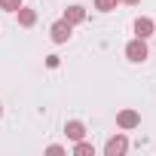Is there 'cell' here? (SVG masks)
<instances>
[{
	"mask_svg": "<svg viewBox=\"0 0 156 156\" xmlns=\"http://www.w3.org/2000/svg\"><path fill=\"white\" fill-rule=\"evenodd\" d=\"M64 135H67V141H83V138H86V126H83L80 119H70V122L64 126Z\"/></svg>",
	"mask_w": 156,
	"mask_h": 156,
	"instance_id": "obj_6",
	"label": "cell"
},
{
	"mask_svg": "<svg viewBox=\"0 0 156 156\" xmlns=\"http://www.w3.org/2000/svg\"><path fill=\"white\" fill-rule=\"evenodd\" d=\"M119 3H129V6H138V3H141V0H119Z\"/></svg>",
	"mask_w": 156,
	"mask_h": 156,
	"instance_id": "obj_14",
	"label": "cell"
},
{
	"mask_svg": "<svg viewBox=\"0 0 156 156\" xmlns=\"http://www.w3.org/2000/svg\"><path fill=\"white\" fill-rule=\"evenodd\" d=\"M153 34H156V22H153V19H147V16L135 19V37L147 40V37H153Z\"/></svg>",
	"mask_w": 156,
	"mask_h": 156,
	"instance_id": "obj_5",
	"label": "cell"
},
{
	"mask_svg": "<svg viewBox=\"0 0 156 156\" xmlns=\"http://www.w3.org/2000/svg\"><path fill=\"white\" fill-rule=\"evenodd\" d=\"M46 150H49V153H64V147H61V144H49Z\"/></svg>",
	"mask_w": 156,
	"mask_h": 156,
	"instance_id": "obj_13",
	"label": "cell"
},
{
	"mask_svg": "<svg viewBox=\"0 0 156 156\" xmlns=\"http://www.w3.org/2000/svg\"><path fill=\"white\" fill-rule=\"evenodd\" d=\"M70 31H73V25L64 22V19H58V22L49 28V37H52V43H67V40H70Z\"/></svg>",
	"mask_w": 156,
	"mask_h": 156,
	"instance_id": "obj_4",
	"label": "cell"
},
{
	"mask_svg": "<svg viewBox=\"0 0 156 156\" xmlns=\"http://www.w3.org/2000/svg\"><path fill=\"white\" fill-rule=\"evenodd\" d=\"M16 16H19V25H22V28H34V25H37V12L28 9V6H19Z\"/></svg>",
	"mask_w": 156,
	"mask_h": 156,
	"instance_id": "obj_8",
	"label": "cell"
},
{
	"mask_svg": "<svg viewBox=\"0 0 156 156\" xmlns=\"http://www.w3.org/2000/svg\"><path fill=\"white\" fill-rule=\"evenodd\" d=\"M116 126H119L122 132H132V129H138V126H141V113H138V110H132V107H126V110H119V113H116Z\"/></svg>",
	"mask_w": 156,
	"mask_h": 156,
	"instance_id": "obj_3",
	"label": "cell"
},
{
	"mask_svg": "<svg viewBox=\"0 0 156 156\" xmlns=\"http://www.w3.org/2000/svg\"><path fill=\"white\" fill-rule=\"evenodd\" d=\"M58 64H61V61H58V55H46V67H52V70H55Z\"/></svg>",
	"mask_w": 156,
	"mask_h": 156,
	"instance_id": "obj_12",
	"label": "cell"
},
{
	"mask_svg": "<svg viewBox=\"0 0 156 156\" xmlns=\"http://www.w3.org/2000/svg\"><path fill=\"white\" fill-rule=\"evenodd\" d=\"M122 153H129V138H126L122 132H116L113 138H107V144H104V156H122Z\"/></svg>",
	"mask_w": 156,
	"mask_h": 156,
	"instance_id": "obj_2",
	"label": "cell"
},
{
	"mask_svg": "<svg viewBox=\"0 0 156 156\" xmlns=\"http://www.w3.org/2000/svg\"><path fill=\"white\" fill-rule=\"evenodd\" d=\"M147 55H150V49H147V40H141V37H135V40H129L126 43V58L129 61H147Z\"/></svg>",
	"mask_w": 156,
	"mask_h": 156,
	"instance_id": "obj_1",
	"label": "cell"
},
{
	"mask_svg": "<svg viewBox=\"0 0 156 156\" xmlns=\"http://www.w3.org/2000/svg\"><path fill=\"white\" fill-rule=\"evenodd\" d=\"M0 116H3V104H0Z\"/></svg>",
	"mask_w": 156,
	"mask_h": 156,
	"instance_id": "obj_15",
	"label": "cell"
},
{
	"mask_svg": "<svg viewBox=\"0 0 156 156\" xmlns=\"http://www.w3.org/2000/svg\"><path fill=\"white\" fill-rule=\"evenodd\" d=\"M64 22H70V25H80V22H86V9H83L80 3L67 6V9H64Z\"/></svg>",
	"mask_w": 156,
	"mask_h": 156,
	"instance_id": "obj_7",
	"label": "cell"
},
{
	"mask_svg": "<svg viewBox=\"0 0 156 156\" xmlns=\"http://www.w3.org/2000/svg\"><path fill=\"white\" fill-rule=\"evenodd\" d=\"M116 3H119V0H95V9L110 12V9H116Z\"/></svg>",
	"mask_w": 156,
	"mask_h": 156,
	"instance_id": "obj_10",
	"label": "cell"
},
{
	"mask_svg": "<svg viewBox=\"0 0 156 156\" xmlns=\"http://www.w3.org/2000/svg\"><path fill=\"white\" fill-rule=\"evenodd\" d=\"M22 6V0H0V9H3V12H16Z\"/></svg>",
	"mask_w": 156,
	"mask_h": 156,
	"instance_id": "obj_11",
	"label": "cell"
},
{
	"mask_svg": "<svg viewBox=\"0 0 156 156\" xmlns=\"http://www.w3.org/2000/svg\"><path fill=\"white\" fill-rule=\"evenodd\" d=\"M73 153H76V156H95V147L83 138V141H73Z\"/></svg>",
	"mask_w": 156,
	"mask_h": 156,
	"instance_id": "obj_9",
	"label": "cell"
}]
</instances>
